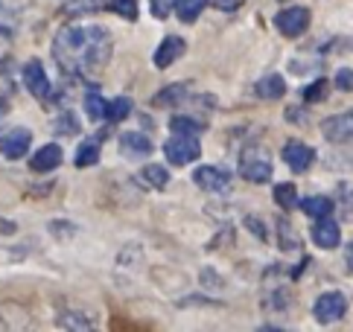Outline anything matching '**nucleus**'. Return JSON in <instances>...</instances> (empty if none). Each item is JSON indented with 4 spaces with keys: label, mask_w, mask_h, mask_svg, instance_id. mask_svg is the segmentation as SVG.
<instances>
[{
    "label": "nucleus",
    "mask_w": 353,
    "mask_h": 332,
    "mask_svg": "<svg viewBox=\"0 0 353 332\" xmlns=\"http://www.w3.org/2000/svg\"><path fill=\"white\" fill-rule=\"evenodd\" d=\"M163 155L172 166H187L193 163L201 155V146H199V137L193 134H172L167 143H163Z\"/></svg>",
    "instance_id": "f257e3e1"
},
{
    "label": "nucleus",
    "mask_w": 353,
    "mask_h": 332,
    "mask_svg": "<svg viewBox=\"0 0 353 332\" xmlns=\"http://www.w3.org/2000/svg\"><path fill=\"white\" fill-rule=\"evenodd\" d=\"M239 6V0H219V9H225V12H234Z\"/></svg>",
    "instance_id": "473e14b6"
},
{
    "label": "nucleus",
    "mask_w": 353,
    "mask_h": 332,
    "mask_svg": "<svg viewBox=\"0 0 353 332\" xmlns=\"http://www.w3.org/2000/svg\"><path fill=\"white\" fill-rule=\"evenodd\" d=\"M141 175H143V181H146L149 187H155V189H163V187L170 184V169H163V166H158V163L143 166Z\"/></svg>",
    "instance_id": "412c9836"
},
{
    "label": "nucleus",
    "mask_w": 353,
    "mask_h": 332,
    "mask_svg": "<svg viewBox=\"0 0 353 332\" xmlns=\"http://www.w3.org/2000/svg\"><path fill=\"white\" fill-rule=\"evenodd\" d=\"M23 85H27V91L35 96V99H47L50 96V76H47V70H44V65L39 59H32V61H27L23 65Z\"/></svg>",
    "instance_id": "423d86ee"
},
{
    "label": "nucleus",
    "mask_w": 353,
    "mask_h": 332,
    "mask_svg": "<svg viewBox=\"0 0 353 332\" xmlns=\"http://www.w3.org/2000/svg\"><path fill=\"white\" fill-rule=\"evenodd\" d=\"M187 91H190V85L187 82H179V85H167L163 91H158L152 96V105L155 108H172V105H181L187 99Z\"/></svg>",
    "instance_id": "4468645a"
},
{
    "label": "nucleus",
    "mask_w": 353,
    "mask_h": 332,
    "mask_svg": "<svg viewBox=\"0 0 353 332\" xmlns=\"http://www.w3.org/2000/svg\"><path fill=\"white\" fill-rule=\"evenodd\" d=\"M243 178L251 184H266L272 178V163L266 155H257V149H251L243 155Z\"/></svg>",
    "instance_id": "6e6552de"
},
{
    "label": "nucleus",
    "mask_w": 353,
    "mask_h": 332,
    "mask_svg": "<svg viewBox=\"0 0 353 332\" xmlns=\"http://www.w3.org/2000/svg\"><path fill=\"white\" fill-rule=\"evenodd\" d=\"M327 91H330V85H327L324 79H315L310 87H304V102H307V105L324 102V99H327Z\"/></svg>",
    "instance_id": "393cba45"
},
{
    "label": "nucleus",
    "mask_w": 353,
    "mask_h": 332,
    "mask_svg": "<svg viewBox=\"0 0 353 332\" xmlns=\"http://www.w3.org/2000/svg\"><path fill=\"white\" fill-rule=\"evenodd\" d=\"M97 160H99V137H91V140H85V143L79 146L77 166H79V169H85V166H94Z\"/></svg>",
    "instance_id": "aec40b11"
},
{
    "label": "nucleus",
    "mask_w": 353,
    "mask_h": 332,
    "mask_svg": "<svg viewBox=\"0 0 353 332\" xmlns=\"http://www.w3.org/2000/svg\"><path fill=\"white\" fill-rule=\"evenodd\" d=\"M129 114H132V99H129V96H117V99L105 102V120L123 123L125 117H129Z\"/></svg>",
    "instance_id": "6ab92c4d"
},
{
    "label": "nucleus",
    "mask_w": 353,
    "mask_h": 332,
    "mask_svg": "<svg viewBox=\"0 0 353 332\" xmlns=\"http://www.w3.org/2000/svg\"><path fill=\"white\" fill-rule=\"evenodd\" d=\"M286 120H298L301 123V120H307V111L304 108H289L286 111Z\"/></svg>",
    "instance_id": "2f4dec72"
},
{
    "label": "nucleus",
    "mask_w": 353,
    "mask_h": 332,
    "mask_svg": "<svg viewBox=\"0 0 353 332\" xmlns=\"http://www.w3.org/2000/svg\"><path fill=\"white\" fill-rule=\"evenodd\" d=\"M208 0H175V12H179V18L184 23H196V18L205 12Z\"/></svg>",
    "instance_id": "a211bd4d"
},
{
    "label": "nucleus",
    "mask_w": 353,
    "mask_h": 332,
    "mask_svg": "<svg viewBox=\"0 0 353 332\" xmlns=\"http://www.w3.org/2000/svg\"><path fill=\"white\" fill-rule=\"evenodd\" d=\"M120 152L132 160H143L152 155L155 146H152V140L141 132H125V134H120Z\"/></svg>",
    "instance_id": "9d476101"
},
{
    "label": "nucleus",
    "mask_w": 353,
    "mask_h": 332,
    "mask_svg": "<svg viewBox=\"0 0 353 332\" xmlns=\"http://www.w3.org/2000/svg\"><path fill=\"white\" fill-rule=\"evenodd\" d=\"M108 9L125 21H137V0H108Z\"/></svg>",
    "instance_id": "b1692460"
},
{
    "label": "nucleus",
    "mask_w": 353,
    "mask_h": 332,
    "mask_svg": "<svg viewBox=\"0 0 353 332\" xmlns=\"http://www.w3.org/2000/svg\"><path fill=\"white\" fill-rule=\"evenodd\" d=\"M184 50H187V41L181 35H167L163 41L158 44V50H155V56H152V61H155V68H170L172 61H179L181 56H184Z\"/></svg>",
    "instance_id": "9b49d317"
},
{
    "label": "nucleus",
    "mask_w": 353,
    "mask_h": 332,
    "mask_svg": "<svg viewBox=\"0 0 353 332\" xmlns=\"http://www.w3.org/2000/svg\"><path fill=\"white\" fill-rule=\"evenodd\" d=\"M149 3H152V15L155 18H167L170 12H172V6H175V0H149Z\"/></svg>",
    "instance_id": "c756f323"
},
{
    "label": "nucleus",
    "mask_w": 353,
    "mask_h": 332,
    "mask_svg": "<svg viewBox=\"0 0 353 332\" xmlns=\"http://www.w3.org/2000/svg\"><path fill=\"white\" fill-rule=\"evenodd\" d=\"M312 315H315L319 324L342 321V318L347 315V298L342 295V291H327V295H321L319 300H315Z\"/></svg>",
    "instance_id": "7ed1b4c3"
},
{
    "label": "nucleus",
    "mask_w": 353,
    "mask_h": 332,
    "mask_svg": "<svg viewBox=\"0 0 353 332\" xmlns=\"http://www.w3.org/2000/svg\"><path fill=\"white\" fill-rule=\"evenodd\" d=\"M339 239H342V231H339V225L330 219V216H321V219H315L312 225V242L324 251H330L339 245Z\"/></svg>",
    "instance_id": "f8f14e48"
},
{
    "label": "nucleus",
    "mask_w": 353,
    "mask_h": 332,
    "mask_svg": "<svg viewBox=\"0 0 353 332\" xmlns=\"http://www.w3.org/2000/svg\"><path fill=\"white\" fill-rule=\"evenodd\" d=\"M350 132H353V114L350 111L321 120V134L330 140V143H347Z\"/></svg>",
    "instance_id": "1a4fd4ad"
},
{
    "label": "nucleus",
    "mask_w": 353,
    "mask_h": 332,
    "mask_svg": "<svg viewBox=\"0 0 353 332\" xmlns=\"http://www.w3.org/2000/svg\"><path fill=\"white\" fill-rule=\"evenodd\" d=\"M274 201L281 210H292L298 207V189L292 184H274Z\"/></svg>",
    "instance_id": "4be33fe9"
},
{
    "label": "nucleus",
    "mask_w": 353,
    "mask_h": 332,
    "mask_svg": "<svg viewBox=\"0 0 353 332\" xmlns=\"http://www.w3.org/2000/svg\"><path fill=\"white\" fill-rule=\"evenodd\" d=\"M245 227H248V231H254V236H257L260 242H269L266 227H263V222L257 219V216H245Z\"/></svg>",
    "instance_id": "c85d7f7f"
},
{
    "label": "nucleus",
    "mask_w": 353,
    "mask_h": 332,
    "mask_svg": "<svg viewBox=\"0 0 353 332\" xmlns=\"http://www.w3.org/2000/svg\"><path fill=\"white\" fill-rule=\"evenodd\" d=\"M315 160V149L301 143V140H289L283 146V163L289 166L292 172H307Z\"/></svg>",
    "instance_id": "0eeeda50"
},
{
    "label": "nucleus",
    "mask_w": 353,
    "mask_h": 332,
    "mask_svg": "<svg viewBox=\"0 0 353 332\" xmlns=\"http://www.w3.org/2000/svg\"><path fill=\"white\" fill-rule=\"evenodd\" d=\"M32 146V132L23 129V125H15V129H9L3 137H0V155L9 158V160H18L30 152Z\"/></svg>",
    "instance_id": "20e7f679"
},
{
    "label": "nucleus",
    "mask_w": 353,
    "mask_h": 332,
    "mask_svg": "<svg viewBox=\"0 0 353 332\" xmlns=\"http://www.w3.org/2000/svg\"><path fill=\"white\" fill-rule=\"evenodd\" d=\"M99 6H103V0H70L65 12L68 15H88V12H97Z\"/></svg>",
    "instance_id": "bb28decb"
},
{
    "label": "nucleus",
    "mask_w": 353,
    "mask_h": 332,
    "mask_svg": "<svg viewBox=\"0 0 353 332\" xmlns=\"http://www.w3.org/2000/svg\"><path fill=\"white\" fill-rule=\"evenodd\" d=\"M53 129H56L59 134H79V123H77V117H73L70 111H65V114H61V117L56 120Z\"/></svg>",
    "instance_id": "cd10ccee"
},
{
    "label": "nucleus",
    "mask_w": 353,
    "mask_h": 332,
    "mask_svg": "<svg viewBox=\"0 0 353 332\" xmlns=\"http://www.w3.org/2000/svg\"><path fill=\"white\" fill-rule=\"evenodd\" d=\"M170 129H172V134H193V137H199L201 129H208V123H199L193 117H184V114H175V117L170 120Z\"/></svg>",
    "instance_id": "f3484780"
},
{
    "label": "nucleus",
    "mask_w": 353,
    "mask_h": 332,
    "mask_svg": "<svg viewBox=\"0 0 353 332\" xmlns=\"http://www.w3.org/2000/svg\"><path fill=\"white\" fill-rule=\"evenodd\" d=\"M59 163H61V146H59V143H47V146H41V149L32 155L30 169H32V172H53Z\"/></svg>",
    "instance_id": "ddd939ff"
},
{
    "label": "nucleus",
    "mask_w": 353,
    "mask_h": 332,
    "mask_svg": "<svg viewBox=\"0 0 353 332\" xmlns=\"http://www.w3.org/2000/svg\"><path fill=\"white\" fill-rule=\"evenodd\" d=\"M301 210H304L307 216H312V219H321V216H330L333 213V201L327 196H310L304 201H298Z\"/></svg>",
    "instance_id": "dca6fc26"
},
{
    "label": "nucleus",
    "mask_w": 353,
    "mask_h": 332,
    "mask_svg": "<svg viewBox=\"0 0 353 332\" xmlns=\"http://www.w3.org/2000/svg\"><path fill=\"white\" fill-rule=\"evenodd\" d=\"M85 114H88V120H105V99L99 96V94H88L85 96Z\"/></svg>",
    "instance_id": "5701e85b"
},
{
    "label": "nucleus",
    "mask_w": 353,
    "mask_h": 332,
    "mask_svg": "<svg viewBox=\"0 0 353 332\" xmlns=\"http://www.w3.org/2000/svg\"><path fill=\"white\" fill-rule=\"evenodd\" d=\"M193 181L205 189V193H225V189L231 187V172L222 169V166H199V169L193 172Z\"/></svg>",
    "instance_id": "39448f33"
},
{
    "label": "nucleus",
    "mask_w": 353,
    "mask_h": 332,
    "mask_svg": "<svg viewBox=\"0 0 353 332\" xmlns=\"http://www.w3.org/2000/svg\"><path fill=\"white\" fill-rule=\"evenodd\" d=\"M283 94H286V79L281 73H269V76H263V79L257 82V96L260 99L272 102V99H281Z\"/></svg>",
    "instance_id": "2eb2a0df"
},
{
    "label": "nucleus",
    "mask_w": 353,
    "mask_h": 332,
    "mask_svg": "<svg viewBox=\"0 0 353 332\" xmlns=\"http://www.w3.org/2000/svg\"><path fill=\"white\" fill-rule=\"evenodd\" d=\"M277 231H281V248H283V251H295V248H298V234L292 231L289 219L277 222Z\"/></svg>",
    "instance_id": "a878e982"
},
{
    "label": "nucleus",
    "mask_w": 353,
    "mask_h": 332,
    "mask_svg": "<svg viewBox=\"0 0 353 332\" xmlns=\"http://www.w3.org/2000/svg\"><path fill=\"white\" fill-rule=\"evenodd\" d=\"M274 27L286 38H298L310 30V9L307 6H289L274 15Z\"/></svg>",
    "instance_id": "f03ea898"
},
{
    "label": "nucleus",
    "mask_w": 353,
    "mask_h": 332,
    "mask_svg": "<svg viewBox=\"0 0 353 332\" xmlns=\"http://www.w3.org/2000/svg\"><path fill=\"white\" fill-rule=\"evenodd\" d=\"M350 76H353L350 68H342V70L336 73V87H339V91H345V94H347L350 87H353V79H350Z\"/></svg>",
    "instance_id": "7c9ffc66"
}]
</instances>
